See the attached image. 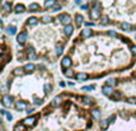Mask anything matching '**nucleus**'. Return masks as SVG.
Masks as SVG:
<instances>
[{"mask_svg":"<svg viewBox=\"0 0 136 131\" xmlns=\"http://www.w3.org/2000/svg\"><path fill=\"white\" fill-rule=\"evenodd\" d=\"M91 113H92V117H93L94 119L98 120V119L100 118V111H99V110H92Z\"/></svg>","mask_w":136,"mask_h":131,"instance_id":"obj_19","label":"nucleus"},{"mask_svg":"<svg viewBox=\"0 0 136 131\" xmlns=\"http://www.w3.org/2000/svg\"><path fill=\"white\" fill-rule=\"evenodd\" d=\"M102 91H103V93H104L105 95H111V94L113 93V89H112V87H111L110 85H105V86H103Z\"/></svg>","mask_w":136,"mask_h":131,"instance_id":"obj_7","label":"nucleus"},{"mask_svg":"<svg viewBox=\"0 0 136 131\" xmlns=\"http://www.w3.org/2000/svg\"><path fill=\"white\" fill-rule=\"evenodd\" d=\"M61 8H62V6H61V5L55 4V5H54V7H53V11H60Z\"/></svg>","mask_w":136,"mask_h":131,"instance_id":"obj_33","label":"nucleus"},{"mask_svg":"<svg viewBox=\"0 0 136 131\" xmlns=\"http://www.w3.org/2000/svg\"><path fill=\"white\" fill-rule=\"evenodd\" d=\"M14 12H16V13H23V12H25V6L22 5V4L16 5V7H14Z\"/></svg>","mask_w":136,"mask_h":131,"instance_id":"obj_9","label":"nucleus"},{"mask_svg":"<svg viewBox=\"0 0 136 131\" xmlns=\"http://www.w3.org/2000/svg\"><path fill=\"white\" fill-rule=\"evenodd\" d=\"M0 113H1L2 116H6V114H7V112H6L5 110H1V111H0Z\"/></svg>","mask_w":136,"mask_h":131,"instance_id":"obj_44","label":"nucleus"},{"mask_svg":"<svg viewBox=\"0 0 136 131\" xmlns=\"http://www.w3.org/2000/svg\"><path fill=\"white\" fill-rule=\"evenodd\" d=\"M115 94H116V100H118V99H121V93H119V92H116Z\"/></svg>","mask_w":136,"mask_h":131,"instance_id":"obj_40","label":"nucleus"},{"mask_svg":"<svg viewBox=\"0 0 136 131\" xmlns=\"http://www.w3.org/2000/svg\"><path fill=\"white\" fill-rule=\"evenodd\" d=\"M38 10H39V5H38V4L32 2V4H30V5H29V11H32V12H35V11H38Z\"/></svg>","mask_w":136,"mask_h":131,"instance_id":"obj_17","label":"nucleus"},{"mask_svg":"<svg viewBox=\"0 0 136 131\" xmlns=\"http://www.w3.org/2000/svg\"><path fill=\"white\" fill-rule=\"evenodd\" d=\"M12 102H13V98L10 97V95H4V97L1 98V104H2L4 106H10Z\"/></svg>","mask_w":136,"mask_h":131,"instance_id":"obj_2","label":"nucleus"},{"mask_svg":"<svg viewBox=\"0 0 136 131\" xmlns=\"http://www.w3.org/2000/svg\"><path fill=\"white\" fill-rule=\"evenodd\" d=\"M6 118H7V120H12V114L11 113H7L6 114Z\"/></svg>","mask_w":136,"mask_h":131,"instance_id":"obj_39","label":"nucleus"},{"mask_svg":"<svg viewBox=\"0 0 136 131\" xmlns=\"http://www.w3.org/2000/svg\"><path fill=\"white\" fill-rule=\"evenodd\" d=\"M82 100H84V102H85L86 105H92V102H93V99L90 98V97H84Z\"/></svg>","mask_w":136,"mask_h":131,"instance_id":"obj_25","label":"nucleus"},{"mask_svg":"<svg viewBox=\"0 0 136 131\" xmlns=\"http://www.w3.org/2000/svg\"><path fill=\"white\" fill-rule=\"evenodd\" d=\"M38 23V19H37V17H30L29 19H28V25H30V26H34Z\"/></svg>","mask_w":136,"mask_h":131,"instance_id":"obj_14","label":"nucleus"},{"mask_svg":"<svg viewBox=\"0 0 136 131\" xmlns=\"http://www.w3.org/2000/svg\"><path fill=\"white\" fill-rule=\"evenodd\" d=\"M42 102H43L42 99H35V104H36V105H41Z\"/></svg>","mask_w":136,"mask_h":131,"instance_id":"obj_37","label":"nucleus"},{"mask_svg":"<svg viewBox=\"0 0 136 131\" xmlns=\"http://www.w3.org/2000/svg\"><path fill=\"white\" fill-rule=\"evenodd\" d=\"M53 20V18L50 17V16H44L43 18H42V23H44V24H47V23H50Z\"/></svg>","mask_w":136,"mask_h":131,"instance_id":"obj_26","label":"nucleus"},{"mask_svg":"<svg viewBox=\"0 0 136 131\" xmlns=\"http://www.w3.org/2000/svg\"><path fill=\"white\" fill-rule=\"evenodd\" d=\"M54 5H55V0H45V2H44V6L47 8L54 7Z\"/></svg>","mask_w":136,"mask_h":131,"instance_id":"obj_21","label":"nucleus"},{"mask_svg":"<svg viewBox=\"0 0 136 131\" xmlns=\"http://www.w3.org/2000/svg\"><path fill=\"white\" fill-rule=\"evenodd\" d=\"M2 11H4V12H10V11H11V2H8V1L4 2V5H2Z\"/></svg>","mask_w":136,"mask_h":131,"instance_id":"obj_18","label":"nucleus"},{"mask_svg":"<svg viewBox=\"0 0 136 131\" xmlns=\"http://www.w3.org/2000/svg\"><path fill=\"white\" fill-rule=\"evenodd\" d=\"M35 122H36V117L31 116V117L25 118V119L23 120V124H24L25 126H32V125L35 124Z\"/></svg>","mask_w":136,"mask_h":131,"instance_id":"obj_3","label":"nucleus"},{"mask_svg":"<svg viewBox=\"0 0 136 131\" xmlns=\"http://www.w3.org/2000/svg\"><path fill=\"white\" fill-rule=\"evenodd\" d=\"M23 70H24V69H22V68H16V69L13 70V74H14V75H22V74H23Z\"/></svg>","mask_w":136,"mask_h":131,"instance_id":"obj_31","label":"nucleus"},{"mask_svg":"<svg viewBox=\"0 0 136 131\" xmlns=\"http://www.w3.org/2000/svg\"><path fill=\"white\" fill-rule=\"evenodd\" d=\"M131 53H133L134 55H136V47H133V48H131Z\"/></svg>","mask_w":136,"mask_h":131,"instance_id":"obj_43","label":"nucleus"},{"mask_svg":"<svg viewBox=\"0 0 136 131\" xmlns=\"http://www.w3.org/2000/svg\"><path fill=\"white\" fill-rule=\"evenodd\" d=\"M61 65H62V67H65V68H69V67L72 66V60H70V57H68V56L63 57L62 61H61Z\"/></svg>","mask_w":136,"mask_h":131,"instance_id":"obj_8","label":"nucleus"},{"mask_svg":"<svg viewBox=\"0 0 136 131\" xmlns=\"http://www.w3.org/2000/svg\"><path fill=\"white\" fill-rule=\"evenodd\" d=\"M75 4H76V5H80L81 1H80V0H75Z\"/></svg>","mask_w":136,"mask_h":131,"instance_id":"obj_46","label":"nucleus"},{"mask_svg":"<svg viewBox=\"0 0 136 131\" xmlns=\"http://www.w3.org/2000/svg\"><path fill=\"white\" fill-rule=\"evenodd\" d=\"M128 102H129V104H136V98H134V97L129 98L128 99Z\"/></svg>","mask_w":136,"mask_h":131,"instance_id":"obj_36","label":"nucleus"},{"mask_svg":"<svg viewBox=\"0 0 136 131\" xmlns=\"http://www.w3.org/2000/svg\"><path fill=\"white\" fill-rule=\"evenodd\" d=\"M109 124H110L109 119H105V120H102V122H100V128H102L103 130H104V129H107Z\"/></svg>","mask_w":136,"mask_h":131,"instance_id":"obj_22","label":"nucleus"},{"mask_svg":"<svg viewBox=\"0 0 136 131\" xmlns=\"http://www.w3.org/2000/svg\"><path fill=\"white\" fill-rule=\"evenodd\" d=\"M55 51H56V55H57V56L62 55V53H63V47H62L61 44H59V45L56 47V50H55Z\"/></svg>","mask_w":136,"mask_h":131,"instance_id":"obj_23","label":"nucleus"},{"mask_svg":"<svg viewBox=\"0 0 136 131\" xmlns=\"http://www.w3.org/2000/svg\"><path fill=\"white\" fill-rule=\"evenodd\" d=\"M109 35H110V36H112V37H116V36H117L116 31H113V30H110V31H109Z\"/></svg>","mask_w":136,"mask_h":131,"instance_id":"obj_38","label":"nucleus"},{"mask_svg":"<svg viewBox=\"0 0 136 131\" xmlns=\"http://www.w3.org/2000/svg\"><path fill=\"white\" fill-rule=\"evenodd\" d=\"M29 59H30V60H36V59H37L34 48H29Z\"/></svg>","mask_w":136,"mask_h":131,"instance_id":"obj_20","label":"nucleus"},{"mask_svg":"<svg viewBox=\"0 0 136 131\" xmlns=\"http://www.w3.org/2000/svg\"><path fill=\"white\" fill-rule=\"evenodd\" d=\"M35 68H36V66H35L34 63H28V65L24 66V70H25L26 73H30V71L35 70Z\"/></svg>","mask_w":136,"mask_h":131,"instance_id":"obj_13","label":"nucleus"},{"mask_svg":"<svg viewBox=\"0 0 136 131\" xmlns=\"http://www.w3.org/2000/svg\"><path fill=\"white\" fill-rule=\"evenodd\" d=\"M115 118H116V117H115V114H112V116L109 118V122H110V123H111V122H113V120H115Z\"/></svg>","mask_w":136,"mask_h":131,"instance_id":"obj_41","label":"nucleus"},{"mask_svg":"<svg viewBox=\"0 0 136 131\" xmlns=\"http://www.w3.org/2000/svg\"><path fill=\"white\" fill-rule=\"evenodd\" d=\"M43 89H44V93H45V94H48V93H50V92H51V86H50L49 83H45V85H44V87H43Z\"/></svg>","mask_w":136,"mask_h":131,"instance_id":"obj_27","label":"nucleus"},{"mask_svg":"<svg viewBox=\"0 0 136 131\" xmlns=\"http://www.w3.org/2000/svg\"><path fill=\"white\" fill-rule=\"evenodd\" d=\"M13 131H25V125L23 124V125H16L14 126V129H13Z\"/></svg>","mask_w":136,"mask_h":131,"instance_id":"obj_29","label":"nucleus"},{"mask_svg":"<svg viewBox=\"0 0 136 131\" xmlns=\"http://www.w3.org/2000/svg\"><path fill=\"white\" fill-rule=\"evenodd\" d=\"M81 10H85V11L88 10V5H82V6H81Z\"/></svg>","mask_w":136,"mask_h":131,"instance_id":"obj_42","label":"nucleus"},{"mask_svg":"<svg viewBox=\"0 0 136 131\" xmlns=\"http://www.w3.org/2000/svg\"><path fill=\"white\" fill-rule=\"evenodd\" d=\"M109 22H110V20H109V18H106V17H105V18H103V19H102L100 24H102V25H106V24H109Z\"/></svg>","mask_w":136,"mask_h":131,"instance_id":"obj_34","label":"nucleus"},{"mask_svg":"<svg viewBox=\"0 0 136 131\" xmlns=\"http://www.w3.org/2000/svg\"><path fill=\"white\" fill-rule=\"evenodd\" d=\"M61 102V98L60 97H55V98L53 99V101H51V105L53 106H56V105H59Z\"/></svg>","mask_w":136,"mask_h":131,"instance_id":"obj_28","label":"nucleus"},{"mask_svg":"<svg viewBox=\"0 0 136 131\" xmlns=\"http://www.w3.org/2000/svg\"><path fill=\"white\" fill-rule=\"evenodd\" d=\"M131 28H133V26H131L129 23H122V24H121V29L124 30V31H130Z\"/></svg>","mask_w":136,"mask_h":131,"instance_id":"obj_16","label":"nucleus"},{"mask_svg":"<svg viewBox=\"0 0 136 131\" xmlns=\"http://www.w3.org/2000/svg\"><path fill=\"white\" fill-rule=\"evenodd\" d=\"M82 22H84V17L81 14H75V23H76V25L80 26L82 24Z\"/></svg>","mask_w":136,"mask_h":131,"instance_id":"obj_15","label":"nucleus"},{"mask_svg":"<svg viewBox=\"0 0 136 131\" xmlns=\"http://www.w3.org/2000/svg\"><path fill=\"white\" fill-rule=\"evenodd\" d=\"M26 39H28V33L26 32H20L17 37V42L19 44H24L26 42Z\"/></svg>","mask_w":136,"mask_h":131,"instance_id":"obj_4","label":"nucleus"},{"mask_svg":"<svg viewBox=\"0 0 136 131\" xmlns=\"http://www.w3.org/2000/svg\"><path fill=\"white\" fill-rule=\"evenodd\" d=\"M73 30H74V28L69 24V25H66L65 26V30H63V32H65V35L66 36H70L72 33H73Z\"/></svg>","mask_w":136,"mask_h":131,"instance_id":"obj_11","label":"nucleus"},{"mask_svg":"<svg viewBox=\"0 0 136 131\" xmlns=\"http://www.w3.org/2000/svg\"><path fill=\"white\" fill-rule=\"evenodd\" d=\"M65 74H66V76H68V77H72V76H74V71H73L72 69H69V68H67V70L65 71Z\"/></svg>","mask_w":136,"mask_h":131,"instance_id":"obj_30","label":"nucleus"},{"mask_svg":"<svg viewBox=\"0 0 136 131\" xmlns=\"http://www.w3.org/2000/svg\"><path fill=\"white\" fill-rule=\"evenodd\" d=\"M75 76H76V79H78V80H80V81H85V80H87V79H88V75H87V74H85V73H78Z\"/></svg>","mask_w":136,"mask_h":131,"instance_id":"obj_12","label":"nucleus"},{"mask_svg":"<svg viewBox=\"0 0 136 131\" xmlns=\"http://www.w3.org/2000/svg\"><path fill=\"white\" fill-rule=\"evenodd\" d=\"M90 16H91V18H92V19L99 18V17H100V8H98V7H94V8H92V10H91V13H90Z\"/></svg>","mask_w":136,"mask_h":131,"instance_id":"obj_5","label":"nucleus"},{"mask_svg":"<svg viewBox=\"0 0 136 131\" xmlns=\"http://www.w3.org/2000/svg\"><path fill=\"white\" fill-rule=\"evenodd\" d=\"M26 107H28V102L24 101V100H19V101L16 104V108L19 110V111H23V110H25Z\"/></svg>","mask_w":136,"mask_h":131,"instance_id":"obj_6","label":"nucleus"},{"mask_svg":"<svg viewBox=\"0 0 136 131\" xmlns=\"http://www.w3.org/2000/svg\"><path fill=\"white\" fill-rule=\"evenodd\" d=\"M116 79H109L107 80V85H116Z\"/></svg>","mask_w":136,"mask_h":131,"instance_id":"obj_35","label":"nucleus"},{"mask_svg":"<svg viewBox=\"0 0 136 131\" xmlns=\"http://www.w3.org/2000/svg\"><path fill=\"white\" fill-rule=\"evenodd\" d=\"M59 19L61 20V23H62L65 26H66V25H69L70 22H72V18H70L69 14H61V16H59Z\"/></svg>","mask_w":136,"mask_h":131,"instance_id":"obj_1","label":"nucleus"},{"mask_svg":"<svg viewBox=\"0 0 136 131\" xmlns=\"http://www.w3.org/2000/svg\"><path fill=\"white\" fill-rule=\"evenodd\" d=\"M91 35H92V30L90 29V28H86V29H84L82 31H81V37H91Z\"/></svg>","mask_w":136,"mask_h":131,"instance_id":"obj_10","label":"nucleus"},{"mask_svg":"<svg viewBox=\"0 0 136 131\" xmlns=\"http://www.w3.org/2000/svg\"><path fill=\"white\" fill-rule=\"evenodd\" d=\"M94 87H96L94 85H92V86H87V87L85 86V87H82V91H92V89H94Z\"/></svg>","mask_w":136,"mask_h":131,"instance_id":"obj_32","label":"nucleus"},{"mask_svg":"<svg viewBox=\"0 0 136 131\" xmlns=\"http://www.w3.org/2000/svg\"><path fill=\"white\" fill-rule=\"evenodd\" d=\"M6 31L8 35H14V33L17 32V29L14 28V26H8L7 29H6Z\"/></svg>","mask_w":136,"mask_h":131,"instance_id":"obj_24","label":"nucleus"},{"mask_svg":"<svg viewBox=\"0 0 136 131\" xmlns=\"http://www.w3.org/2000/svg\"><path fill=\"white\" fill-rule=\"evenodd\" d=\"M60 86H61V87H65V86H66V83H65L63 81H61V82H60Z\"/></svg>","mask_w":136,"mask_h":131,"instance_id":"obj_45","label":"nucleus"}]
</instances>
